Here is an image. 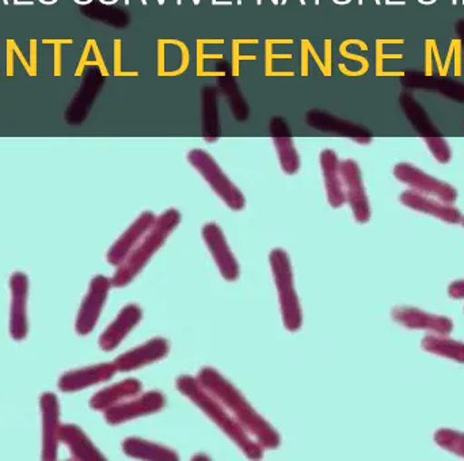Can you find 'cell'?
<instances>
[{
	"mask_svg": "<svg viewBox=\"0 0 464 461\" xmlns=\"http://www.w3.org/2000/svg\"><path fill=\"white\" fill-rule=\"evenodd\" d=\"M122 449L128 456L140 460L152 461H177L179 460V454L160 446V444L150 443L141 438L130 437L122 443Z\"/></svg>",
	"mask_w": 464,
	"mask_h": 461,
	"instance_id": "cell-20",
	"label": "cell"
},
{
	"mask_svg": "<svg viewBox=\"0 0 464 461\" xmlns=\"http://www.w3.org/2000/svg\"><path fill=\"white\" fill-rule=\"evenodd\" d=\"M203 237L223 277L227 281L237 280L240 273L239 264L232 254L222 228L217 223H207L203 227Z\"/></svg>",
	"mask_w": 464,
	"mask_h": 461,
	"instance_id": "cell-9",
	"label": "cell"
},
{
	"mask_svg": "<svg viewBox=\"0 0 464 461\" xmlns=\"http://www.w3.org/2000/svg\"><path fill=\"white\" fill-rule=\"evenodd\" d=\"M435 41H427V48H425V73H427V76L433 73V46H435Z\"/></svg>",
	"mask_w": 464,
	"mask_h": 461,
	"instance_id": "cell-27",
	"label": "cell"
},
{
	"mask_svg": "<svg viewBox=\"0 0 464 461\" xmlns=\"http://www.w3.org/2000/svg\"><path fill=\"white\" fill-rule=\"evenodd\" d=\"M190 165L203 176L214 192L225 201L226 206L232 211H242L246 206L243 193L235 187L234 182L226 176L217 160L204 149H195L188 152Z\"/></svg>",
	"mask_w": 464,
	"mask_h": 461,
	"instance_id": "cell-5",
	"label": "cell"
},
{
	"mask_svg": "<svg viewBox=\"0 0 464 461\" xmlns=\"http://www.w3.org/2000/svg\"><path fill=\"white\" fill-rule=\"evenodd\" d=\"M305 122L308 127L314 130H321V132L333 133V135L345 136L351 140L356 141L357 144L367 146L372 141L371 136L362 133V130L354 127L352 122L343 121L337 119L333 114L326 113L324 110H310L305 113Z\"/></svg>",
	"mask_w": 464,
	"mask_h": 461,
	"instance_id": "cell-13",
	"label": "cell"
},
{
	"mask_svg": "<svg viewBox=\"0 0 464 461\" xmlns=\"http://www.w3.org/2000/svg\"><path fill=\"white\" fill-rule=\"evenodd\" d=\"M269 261L273 278L278 289L284 326L289 331H297L302 327L303 316L299 297L295 289L291 259L283 248H273L270 251Z\"/></svg>",
	"mask_w": 464,
	"mask_h": 461,
	"instance_id": "cell-4",
	"label": "cell"
},
{
	"mask_svg": "<svg viewBox=\"0 0 464 461\" xmlns=\"http://www.w3.org/2000/svg\"><path fill=\"white\" fill-rule=\"evenodd\" d=\"M435 441L440 448L464 457V433L451 429H440L435 433Z\"/></svg>",
	"mask_w": 464,
	"mask_h": 461,
	"instance_id": "cell-24",
	"label": "cell"
},
{
	"mask_svg": "<svg viewBox=\"0 0 464 461\" xmlns=\"http://www.w3.org/2000/svg\"><path fill=\"white\" fill-rule=\"evenodd\" d=\"M165 405L166 398L162 392L150 391L108 408L105 414L106 421L111 425L124 424L140 417L158 413L165 408Z\"/></svg>",
	"mask_w": 464,
	"mask_h": 461,
	"instance_id": "cell-8",
	"label": "cell"
},
{
	"mask_svg": "<svg viewBox=\"0 0 464 461\" xmlns=\"http://www.w3.org/2000/svg\"><path fill=\"white\" fill-rule=\"evenodd\" d=\"M181 223V214L177 209L170 208L157 217L151 230L144 235L132 253L120 264L116 274L111 278V285L125 286L143 270L154 254L165 245L168 237Z\"/></svg>",
	"mask_w": 464,
	"mask_h": 461,
	"instance_id": "cell-3",
	"label": "cell"
},
{
	"mask_svg": "<svg viewBox=\"0 0 464 461\" xmlns=\"http://www.w3.org/2000/svg\"><path fill=\"white\" fill-rule=\"evenodd\" d=\"M141 392V383L136 379H127L121 383L114 384L103 391L98 392L92 399V406L95 410H108L119 403L132 399Z\"/></svg>",
	"mask_w": 464,
	"mask_h": 461,
	"instance_id": "cell-19",
	"label": "cell"
},
{
	"mask_svg": "<svg viewBox=\"0 0 464 461\" xmlns=\"http://www.w3.org/2000/svg\"><path fill=\"white\" fill-rule=\"evenodd\" d=\"M219 82L220 84H222L223 90H225L226 95H227L232 113H234V116L237 117V120H239V121H245V120L247 119L248 109L247 105H246L245 98L240 94L237 84H235L234 81Z\"/></svg>",
	"mask_w": 464,
	"mask_h": 461,
	"instance_id": "cell-25",
	"label": "cell"
},
{
	"mask_svg": "<svg viewBox=\"0 0 464 461\" xmlns=\"http://www.w3.org/2000/svg\"><path fill=\"white\" fill-rule=\"evenodd\" d=\"M319 160H321L322 173H324L327 201L333 208H341L346 203V196L337 154L333 149H324Z\"/></svg>",
	"mask_w": 464,
	"mask_h": 461,
	"instance_id": "cell-18",
	"label": "cell"
},
{
	"mask_svg": "<svg viewBox=\"0 0 464 461\" xmlns=\"http://www.w3.org/2000/svg\"><path fill=\"white\" fill-rule=\"evenodd\" d=\"M117 368L114 364H101L97 367L87 368L76 373H71L63 380V386L67 389H79L92 384L108 380L116 373Z\"/></svg>",
	"mask_w": 464,
	"mask_h": 461,
	"instance_id": "cell-21",
	"label": "cell"
},
{
	"mask_svg": "<svg viewBox=\"0 0 464 461\" xmlns=\"http://www.w3.org/2000/svg\"><path fill=\"white\" fill-rule=\"evenodd\" d=\"M449 294L452 299L464 300V280L454 281L449 286Z\"/></svg>",
	"mask_w": 464,
	"mask_h": 461,
	"instance_id": "cell-29",
	"label": "cell"
},
{
	"mask_svg": "<svg viewBox=\"0 0 464 461\" xmlns=\"http://www.w3.org/2000/svg\"><path fill=\"white\" fill-rule=\"evenodd\" d=\"M203 136L208 143L219 139V114H218L217 90L206 87L203 91Z\"/></svg>",
	"mask_w": 464,
	"mask_h": 461,
	"instance_id": "cell-23",
	"label": "cell"
},
{
	"mask_svg": "<svg viewBox=\"0 0 464 461\" xmlns=\"http://www.w3.org/2000/svg\"><path fill=\"white\" fill-rule=\"evenodd\" d=\"M451 43L454 45V54H452V57L455 60V76H460V73H462V57H460L462 56L460 54L462 48H460V41L454 40Z\"/></svg>",
	"mask_w": 464,
	"mask_h": 461,
	"instance_id": "cell-28",
	"label": "cell"
},
{
	"mask_svg": "<svg viewBox=\"0 0 464 461\" xmlns=\"http://www.w3.org/2000/svg\"><path fill=\"white\" fill-rule=\"evenodd\" d=\"M143 318V311L139 305L130 304L122 308L116 321L101 335L100 345L103 351H113L124 338L138 326Z\"/></svg>",
	"mask_w": 464,
	"mask_h": 461,
	"instance_id": "cell-17",
	"label": "cell"
},
{
	"mask_svg": "<svg viewBox=\"0 0 464 461\" xmlns=\"http://www.w3.org/2000/svg\"><path fill=\"white\" fill-rule=\"evenodd\" d=\"M460 223H462V226H463V227H464V217H463V219H462V222H460Z\"/></svg>",
	"mask_w": 464,
	"mask_h": 461,
	"instance_id": "cell-30",
	"label": "cell"
},
{
	"mask_svg": "<svg viewBox=\"0 0 464 461\" xmlns=\"http://www.w3.org/2000/svg\"><path fill=\"white\" fill-rule=\"evenodd\" d=\"M394 176L398 181L409 185L414 192L436 198V200L449 204V206H452L457 201L458 192L455 187H452L447 182L430 176V174L424 173L416 166L409 165V163H398L394 168Z\"/></svg>",
	"mask_w": 464,
	"mask_h": 461,
	"instance_id": "cell-6",
	"label": "cell"
},
{
	"mask_svg": "<svg viewBox=\"0 0 464 461\" xmlns=\"http://www.w3.org/2000/svg\"><path fill=\"white\" fill-rule=\"evenodd\" d=\"M111 285V281L103 277V275H98V277L92 280L89 294H87L86 300H84L81 315H79L78 329L82 334H87L94 327L101 310H102L106 296H108Z\"/></svg>",
	"mask_w": 464,
	"mask_h": 461,
	"instance_id": "cell-16",
	"label": "cell"
},
{
	"mask_svg": "<svg viewBox=\"0 0 464 461\" xmlns=\"http://www.w3.org/2000/svg\"><path fill=\"white\" fill-rule=\"evenodd\" d=\"M401 203L413 211L421 212V214L430 215L441 222L450 223V225H458L462 222L463 216L459 209L449 204L441 203L436 198L428 197L421 193L414 192V190H406L401 195Z\"/></svg>",
	"mask_w": 464,
	"mask_h": 461,
	"instance_id": "cell-14",
	"label": "cell"
},
{
	"mask_svg": "<svg viewBox=\"0 0 464 461\" xmlns=\"http://www.w3.org/2000/svg\"><path fill=\"white\" fill-rule=\"evenodd\" d=\"M421 348L428 353L446 357V359L464 364V343L447 338L446 335H427L421 341Z\"/></svg>",
	"mask_w": 464,
	"mask_h": 461,
	"instance_id": "cell-22",
	"label": "cell"
},
{
	"mask_svg": "<svg viewBox=\"0 0 464 461\" xmlns=\"http://www.w3.org/2000/svg\"><path fill=\"white\" fill-rule=\"evenodd\" d=\"M270 133H272L273 144L280 159L281 168L288 176H294L299 171L300 158L296 147L292 140L288 124L283 117H275L270 121Z\"/></svg>",
	"mask_w": 464,
	"mask_h": 461,
	"instance_id": "cell-15",
	"label": "cell"
},
{
	"mask_svg": "<svg viewBox=\"0 0 464 461\" xmlns=\"http://www.w3.org/2000/svg\"><path fill=\"white\" fill-rule=\"evenodd\" d=\"M155 220H157V216H155L152 212H143V214L130 225V227L120 236V239L114 243L113 247L109 251L108 261L111 262V264L120 266V264L127 259V256L132 253L133 248L138 245V243L143 239L144 235L151 230Z\"/></svg>",
	"mask_w": 464,
	"mask_h": 461,
	"instance_id": "cell-12",
	"label": "cell"
},
{
	"mask_svg": "<svg viewBox=\"0 0 464 461\" xmlns=\"http://www.w3.org/2000/svg\"><path fill=\"white\" fill-rule=\"evenodd\" d=\"M177 389L184 397L192 400L208 418H211L242 449L243 454L248 459H261L264 449L232 418L231 414L201 387L198 378L187 375L179 376L177 379Z\"/></svg>",
	"mask_w": 464,
	"mask_h": 461,
	"instance_id": "cell-2",
	"label": "cell"
},
{
	"mask_svg": "<svg viewBox=\"0 0 464 461\" xmlns=\"http://www.w3.org/2000/svg\"><path fill=\"white\" fill-rule=\"evenodd\" d=\"M425 143H427L428 149L432 152L433 157L438 162L449 163L452 158L451 149H450L447 140L441 138H425Z\"/></svg>",
	"mask_w": 464,
	"mask_h": 461,
	"instance_id": "cell-26",
	"label": "cell"
},
{
	"mask_svg": "<svg viewBox=\"0 0 464 461\" xmlns=\"http://www.w3.org/2000/svg\"><path fill=\"white\" fill-rule=\"evenodd\" d=\"M198 380L262 449L278 448L281 440L277 430L254 410L239 389L232 386L225 376L215 368L206 367L198 372Z\"/></svg>",
	"mask_w": 464,
	"mask_h": 461,
	"instance_id": "cell-1",
	"label": "cell"
},
{
	"mask_svg": "<svg viewBox=\"0 0 464 461\" xmlns=\"http://www.w3.org/2000/svg\"><path fill=\"white\" fill-rule=\"evenodd\" d=\"M392 319L401 326L411 330H425L438 335H450L454 330L451 319L428 313L417 308L397 307L392 310Z\"/></svg>",
	"mask_w": 464,
	"mask_h": 461,
	"instance_id": "cell-10",
	"label": "cell"
},
{
	"mask_svg": "<svg viewBox=\"0 0 464 461\" xmlns=\"http://www.w3.org/2000/svg\"><path fill=\"white\" fill-rule=\"evenodd\" d=\"M340 171L346 201L351 206L354 219L356 222L365 225L371 219V206L359 165L353 159L343 160L340 162Z\"/></svg>",
	"mask_w": 464,
	"mask_h": 461,
	"instance_id": "cell-7",
	"label": "cell"
},
{
	"mask_svg": "<svg viewBox=\"0 0 464 461\" xmlns=\"http://www.w3.org/2000/svg\"><path fill=\"white\" fill-rule=\"evenodd\" d=\"M169 349H170V345L165 338H152L149 342L121 354L114 361V365H116L117 370L130 372V370H139V368L146 367L152 362L160 361L169 353Z\"/></svg>",
	"mask_w": 464,
	"mask_h": 461,
	"instance_id": "cell-11",
	"label": "cell"
}]
</instances>
